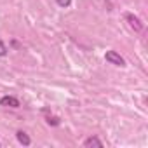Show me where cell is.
I'll list each match as a JSON object with an SVG mask.
<instances>
[{
    "instance_id": "1",
    "label": "cell",
    "mask_w": 148,
    "mask_h": 148,
    "mask_svg": "<svg viewBox=\"0 0 148 148\" xmlns=\"http://www.w3.org/2000/svg\"><path fill=\"white\" fill-rule=\"evenodd\" d=\"M105 59H106L110 64H115V66H120V68H124V66H125V59H124L117 51H106Z\"/></svg>"
},
{
    "instance_id": "2",
    "label": "cell",
    "mask_w": 148,
    "mask_h": 148,
    "mask_svg": "<svg viewBox=\"0 0 148 148\" xmlns=\"http://www.w3.org/2000/svg\"><path fill=\"white\" fill-rule=\"evenodd\" d=\"M124 19L129 23V26H131V28H132L136 33H139V32L143 30V23H141V21H139V18H136L134 14H131V12H125V14H124Z\"/></svg>"
},
{
    "instance_id": "3",
    "label": "cell",
    "mask_w": 148,
    "mask_h": 148,
    "mask_svg": "<svg viewBox=\"0 0 148 148\" xmlns=\"http://www.w3.org/2000/svg\"><path fill=\"white\" fill-rule=\"evenodd\" d=\"M0 106H5V108H19L21 103L16 96H2L0 98Z\"/></svg>"
},
{
    "instance_id": "4",
    "label": "cell",
    "mask_w": 148,
    "mask_h": 148,
    "mask_svg": "<svg viewBox=\"0 0 148 148\" xmlns=\"http://www.w3.org/2000/svg\"><path fill=\"white\" fill-rule=\"evenodd\" d=\"M16 138H18V141H19L23 146H30V145H32V139H30V136H28L25 131H18V132H16Z\"/></svg>"
},
{
    "instance_id": "5",
    "label": "cell",
    "mask_w": 148,
    "mask_h": 148,
    "mask_svg": "<svg viewBox=\"0 0 148 148\" xmlns=\"http://www.w3.org/2000/svg\"><path fill=\"white\" fill-rule=\"evenodd\" d=\"M84 146H86V148H89V146H98V148H101V146H103V141L98 139L96 136H91V138H87V139L84 141Z\"/></svg>"
},
{
    "instance_id": "6",
    "label": "cell",
    "mask_w": 148,
    "mask_h": 148,
    "mask_svg": "<svg viewBox=\"0 0 148 148\" xmlns=\"http://www.w3.org/2000/svg\"><path fill=\"white\" fill-rule=\"evenodd\" d=\"M56 4L59 5V7H70V4H71V0H56Z\"/></svg>"
},
{
    "instance_id": "7",
    "label": "cell",
    "mask_w": 148,
    "mask_h": 148,
    "mask_svg": "<svg viewBox=\"0 0 148 148\" xmlns=\"http://www.w3.org/2000/svg\"><path fill=\"white\" fill-rule=\"evenodd\" d=\"M47 124L49 125H59V119L58 117H47Z\"/></svg>"
},
{
    "instance_id": "8",
    "label": "cell",
    "mask_w": 148,
    "mask_h": 148,
    "mask_svg": "<svg viewBox=\"0 0 148 148\" xmlns=\"http://www.w3.org/2000/svg\"><path fill=\"white\" fill-rule=\"evenodd\" d=\"M7 54V47H5V44L0 40V56H5Z\"/></svg>"
},
{
    "instance_id": "9",
    "label": "cell",
    "mask_w": 148,
    "mask_h": 148,
    "mask_svg": "<svg viewBox=\"0 0 148 148\" xmlns=\"http://www.w3.org/2000/svg\"><path fill=\"white\" fill-rule=\"evenodd\" d=\"M0 146H2V143H0Z\"/></svg>"
}]
</instances>
